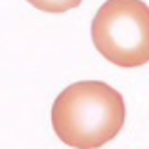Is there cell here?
<instances>
[{
    "instance_id": "obj_2",
    "label": "cell",
    "mask_w": 149,
    "mask_h": 149,
    "mask_svg": "<svg viewBox=\"0 0 149 149\" xmlns=\"http://www.w3.org/2000/svg\"><path fill=\"white\" fill-rule=\"evenodd\" d=\"M92 42L109 63L123 69L149 61V8L143 0H105L94 15Z\"/></svg>"
},
{
    "instance_id": "obj_1",
    "label": "cell",
    "mask_w": 149,
    "mask_h": 149,
    "mask_svg": "<svg viewBox=\"0 0 149 149\" xmlns=\"http://www.w3.org/2000/svg\"><path fill=\"white\" fill-rule=\"evenodd\" d=\"M52 128L61 143L97 149L113 141L126 120V105L118 90L101 80L73 82L52 105Z\"/></svg>"
},
{
    "instance_id": "obj_3",
    "label": "cell",
    "mask_w": 149,
    "mask_h": 149,
    "mask_svg": "<svg viewBox=\"0 0 149 149\" xmlns=\"http://www.w3.org/2000/svg\"><path fill=\"white\" fill-rule=\"evenodd\" d=\"M33 8L46 13H65L82 4V0H27Z\"/></svg>"
}]
</instances>
